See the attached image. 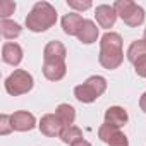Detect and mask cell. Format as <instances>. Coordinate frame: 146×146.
Segmentation results:
<instances>
[{
    "instance_id": "cell-11",
    "label": "cell",
    "mask_w": 146,
    "mask_h": 146,
    "mask_svg": "<svg viewBox=\"0 0 146 146\" xmlns=\"http://www.w3.org/2000/svg\"><path fill=\"white\" fill-rule=\"evenodd\" d=\"M95 16H96V23L102 26V28H112L113 24H115V21H117V12H115V9L113 7H110V5H98L96 7V12H95Z\"/></svg>"
},
{
    "instance_id": "cell-17",
    "label": "cell",
    "mask_w": 146,
    "mask_h": 146,
    "mask_svg": "<svg viewBox=\"0 0 146 146\" xmlns=\"http://www.w3.org/2000/svg\"><path fill=\"white\" fill-rule=\"evenodd\" d=\"M65 144H76L78 141H83V131L76 125H69V127H64L60 136H58Z\"/></svg>"
},
{
    "instance_id": "cell-8",
    "label": "cell",
    "mask_w": 146,
    "mask_h": 146,
    "mask_svg": "<svg viewBox=\"0 0 146 146\" xmlns=\"http://www.w3.org/2000/svg\"><path fill=\"white\" fill-rule=\"evenodd\" d=\"M11 120H12V127L14 131H19V132H26V131H31L35 125H36V120H35V115L29 113V112H16L11 115Z\"/></svg>"
},
{
    "instance_id": "cell-26",
    "label": "cell",
    "mask_w": 146,
    "mask_h": 146,
    "mask_svg": "<svg viewBox=\"0 0 146 146\" xmlns=\"http://www.w3.org/2000/svg\"><path fill=\"white\" fill-rule=\"evenodd\" d=\"M144 41H146V29H144Z\"/></svg>"
},
{
    "instance_id": "cell-18",
    "label": "cell",
    "mask_w": 146,
    "mask_h": 146,
    "mask_svg": "<svg viewBox=\"0 0 146 146\" xmlns=\"http://www.w3.org/2000/svg\"><path fill=\"white\" fill-rule=\"evenodd\" d=\"M21 31H23L21 26L17 23H14V21H9V19H2V21H0V33H2V36L7 38V40L17 38L21 35Z\"/></svg>"
},
{
    "instance_id": "cell-10",
    "label": "cell",
    "mask_w": 146,
    "mask_h": 146,
    "mask_svg": "<svg viewBox=\"0 0 146 146\" xmlns=\"http://www.w3.org/2000/svg\"><path fill=\"white\" fill-rule=\"evenodd\" d=\"M67 72L65 62L62 60H53V62H45L43 64V74L50 81H60Z\"/></svg>"
},
{
    "instance_id": "cell-24",
    "label": "cell",
    "mask_w": 146,
    "mask_h": 146,
    "mask_svg": "<svg viewBox=\"0 0 146 146\" xmlns=\"http://www.w3.org/2000/svg\"><path fill=\"white\" fill-rule=\"evenodd\" d=\"M139 107H141V110L146 113V91L143 93V96H141V100H139Z\"/></svg>"
},
{
    "instance_id": "cell-20",
    "label": "cell",
    "mask_w": 146,
    "mask_h": 146,
    "mask_svg": "<svg viewBox=\"0 0 146 146\" xmlns=\"http://www.w3.org/2000/svg\"><path fill=\"white\" fill-rule=\"evenodd\" d=\"M16 11V4L11 2V0H4V2H0V16L2 19H7L11 14H14Z\"/></svg>"
},
{
    "instance_id": "cell-14",
    "label": "cell",
    "mask_w": 146,
    "mask_h": 146,
    "mask_svg": "<svg viewBox=\"0 0 146 146\" xmlns=\"http://www.w3.org/2000/svg\"><path fill=\"white\" fill-rule=\"evenodd\" d=\"M127 112L122 107H110L105 112V124H110L113 127H122L127 124Z\"/></svg>"
},
{
    "instance_id": "cell-3",
    "label": "cell",
    "mask_w": 146,
    "mask_h": 146,
    "mask_svg": "<svg viewBox=\"0 0 146 146\" xmlns=\"http://www.w3.org/2000/svg\"><path fill=\"white\" fill-rule=\"evenodd\" d=\"M107 90V81L102 76H91L90 79H86L83 84L74 88V96L83 102V103H91L96 98H100Z\"/></svg>"
},
{
    "instance_id": "cell-9",
    "label": "cell",
    "mask_w": 146,
    "mask_h": 146,
    "mask_svg": "<svg viewBox=\"0 0 146 146\" xmlns=\"http://www.w3.org/2000/svg\"><path fill=\"white\" fill-rule=\"evenodd\" d=\"M86 19H83L79 14L76 12H70V14H65L62 17V28H64V33L69 35V36H78L83 24H84Z\"/></svg>"
},
{
    "instance_id": "cell-25",
    "label": "cell",
    "mask_w": 146,
    "mask_h": 146,
    "mask_svg": "<svg viewBox=\"0 0 146 146\" xmlns=\"http://www.w3.org/2000/svg\"><path fill=\"white\" fill-rule=\"evenodd\" d=\"M72 146H91V144H90L88 141H84V139H83V141H78L76 144H72Z\"/></svg>"
},
{
    "instance_id": "cell-7",
    "label": "cell",
    "mask_w": 146,
    "mask_h": 146,
    "mask_svg": "<svg viewBox=\"0 0 146 146\" xmlns=\"http://www.w3.org/2000/svg\"><path fill=\"white\" fill-rule=\"evenodd\" d=\"M38 125H40V131H41L45 136H48V137L60 136V132H62V129H64V124L58 120V117H57L55 113H46V115H43Z\"/></svg>"
},
{
    "instance_id": "cell-2",
    "label": "cell",
    "mask_w": 146,
    "mask_h": 146,
    "mask_svg": "<svg viewBox=\"0 0 146 146\" xmlns=\"http://www.w3.org/2000/svg\"><path fill=\"white\" fill-rule=\"evenodd\" d=\"M57 23V11L48 2H38L26 17V26L33 33H41L50 29Z\"/></svg>"
},
{
    "instance_id": "cell-16",
    "label": "cell",
    "mask_w": 146,
    "mask_h": 146,
    "mask_svg": "<svg viewBox=\"0 0 146 146\" xmlns=\"http://www.w3.org/2000/svg\"><path fill=\"white\" fill-rule=\"evenodd\" d=\"M55 115H57L58 120L64 124V127L72 125V124H74V120H76V110H74V107H70V105H67V103L58 105L57 110H55Z\"/></svg>"
},
{
    "instance_id": "cell-19",
    "label": "cell",
    "mask_w": 146,
    "mask_h": 146,
    "mask_svg": "<svg viewBox=\"0 0 146 146\" xmlns=\"http://www.w3.org/2000/svg\"><path fill=\"white\" fill-rule=\"evenodd\" d=\"M141 57H146V41L144 40H136L131 43V46L127 48V58L134 64L136 60H139Z\"/></svg>"
},
{
    "instance_id": "cell-21",
    "label": "cell",
    "mask_w": 146,
    "mask_h": 146,
    "mask_svg": "<svg viewBox=\"0 0 146 146\" xmlns=\"http://www.w3.org/2000/svg\"><path fill=\"white\" fill-rule=\"evenodd\" d=\"M14 131V127H12V120H11V115H7V113H4L2 117H0V134H9V132H12Z\"/></svg>"
},
{
    "instance_id": "cell-15",
    "label": "cell",
    "mask_w": 146,
    "mask_h": 146,
    "mask_svg": "<svg viewBox=\"0 0 146 146\" xmlns=\"http://www.w3.org/2000/svg\"><path fill=\"white\" fill-rule=\"evenodd\" d=\"M78 38H79V41L84 43V45L95 43L96 38H98V28H96V24H95L93 21H88V19H86L84 24H83V28H81V31H79V35H78Z\"/></svg>"
},
{
    "instance_id": "cell-6",
    "label": "cell",
    "mask_w": 146,
    "mask_h": 146,
    "mask_svg": "<svg viewBox=\"0 0 146 146\" xmlns=\"http://www.w3.org/2000/svg\"><path fill=\"white\" fill-rule=\"evenodd\" d=\"M98 136L108 146H129V141H127L125 134L120 132L119 127H113L110 124H103L98 131Z\"/></svg>"
},
{
    "instance_id": "cell-1",
    "label": "cell",
    "mask_w": 146,
    "mask_h": 146,
    "mask_svg": "<svg viewBox=\"0 0 146 146\" xmlns=\"http://www.w3.org/2000/svg\"><path fill=\"white\" fill-rule=\"evenodd\" d=\"M100 64L108 69V70H113L117 69L122 60H124V52H122V38L119 33H105L102 36V41H100V57H98Z\"/></svg>"
},
{
    "instance_id": "cell-13",
    "label": "cell",
    "mask_w": 146,
    "mask_h": 146,
    "mask_svg": "<svg viewBox=\"0 0 146 146\" xmlns=\"http://www.w3.org/2000/svg\"><path fill=\"white\" fill-rule=\"evenodd\" d=\"M2 58L5 64L19 65L23 60V48L17 43H5L2 46Z\"/></svg>"
},
{
    "instance_id": "cell-12",
    "label": "cell",
    "mask_w": 146,
    "mask_h": 146,
    "mask_svg": "<svg viewBox=\"0 0 146 146\" xmlns=\"http://www.w3.org/2000/svg\"><path fill=\"white\" fill-rule=\"evenodd\" d=\"M65 55H67V50L65 46L60 43V41H50L45 50H43V60L45 62H53V60H65Z\"/></svg>"
},
{
    "instance_id": "cell-4",
    "label": "cell",
    "mask_w": 146,
    "mask_h": 146,
    "mask_svg": "<svg viewBox=\"0 0 146 146\" xmlns=\"http://www.w3.org/2000/svg\"><path fill=\"white\" fill-rule=\"evenodd\" d=\"M113 9L117 12V16L131 28L141 26L144 23V11L143 7H139L137 4L131 2V0H117L113 4Z\"/></svg>"
},
{
    "instance_id": "cell-23",
    "label": "cell",
    "mask_w": 146,
    "mask_h": 146,
    "mask_svg": "<svg viewBox=\"0 0 146 146\" xmlns=\"http://www.w3.org/2000/svg\"><path fill=\"white\" fill-rule=\"evenodd\" d=\"M67 4H69V7L78 9V11H86V9L91 7V2H76V0H69Z\"/></svg>"
},
{
    "instance_id": "cell-22",
    "label": "cell",
    "mask_w": 146,
    "mask_h": 146,
    "mask_svg": "<svg viewBox=\"0 0 146 146\" xmlns=\"http://www.w3.org/2000/svg\"><path fill=\"white\" fill-rule=\"evenodd\" d=\"M134 70L139 78H146V57H141L134 62Z\"/></svg>"
},
{
    "instance_id": "cell-5",
    "label": "cell",
    "mask_w": 146,
    "mask_h": 146,
    "mask_svg": "<svg viewBox=\"0 0 146 146\" xmlns=\"http://www.w3.org/2000/svg\"><path fill=\"white\" fill-rule=\"evenodd\" d=\"M31 88H33V76L29 74L28 70L17 69V70H14L12 74L5 79V90L12 96L24 95V93L31 91Z\"/></svg>"
}]
</instances>
